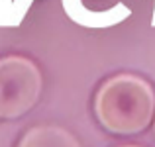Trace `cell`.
I'll list each match as a JSON object with an SVG mask.
<instances>
[{"label":"cell","instance_id":"cell-1","mask_svg":"<svg viewBox=\"0 0 155 147\" xmlns=\"http://www.w3.org/2000/svg\"><path fill=\"white\" fill-rule=\"evenodd\" d=\"M155 90L145 79L122 73L108 79L94 96V114L104 129L118 136L140 133L151 124Z\"/></svg>","mask_w":155,"mask_h":147},{"label":"cell","instance_id":"cell-3","mask_svg":"<svg viewBox=\"0 0 155 147\" xmlns=\"http://www.w3.org/2000/svg\"><path fill=\"white\" fill-rule=\"evenodd\" d=\"M18 147H81V143L59 126H35L24 133Z\"/></svg>","mask_w":155,"mask_h":147},{"label":"cell","instance_id":"cell-8","mask_svg":"<svg viewBox=\"0 0 155 147\" xmlns=\"http://www.w3.org/2000/svg\"><path fill=\"white\" fill-rule=\"evenodd\" d=\"M153 129H155V122H153Z\"/></svg>","mask_w":155,"mask_h":147},{"label":"cell","instance_id":"cell-7","mask_svg":"<svg viewBox=\"0 0 155 147\" xmlns=\"http://www.w3.org/2000/svg\"><path fill=\"white\" fill-rule=\"evenodd\" d=\"M153 26H155V18H153Z\"/></svg>","mask_w":155,"mask_h":147},{"label":"cell","instance_id":"cell-2","mask_svg":"<svg viewBox=\"0 0 155 147\" xmlns=\"http://www.w3.org/2000/svg\"><path fill=\"white\" fill-rule=\"evenodd\" d=\"M43 79L39 67L24 55L0 59V120H16L39 100Z\"/></svg>","mask_w":155,"mask_h":147},{"label":"cell","instance_id":"cell-4","mask_svg":"<svg viewBox=\"0 0 155 147\" xmlns=\"http://www.w3.org/2000/svg\"><path fill=\"white\" fill-rule=\"evenodd\" d=\"M35 0H0V28H16L24 22Z\"/></svg>","mask_w":155,"mask_h":147},{"label":"cell","instance_id":"cell-6","mask_svg":"<svg viewBox=\"0 0 155 147\" xmlns=\"http://www.w3.org/2000/svg\"><path fill=\"white\" fill-rule=\"evenodd\" d=\"M122 147H140V145H122Z\"/></svg>","mask_w":155,"mask_h":147},{"label":"cell","instance_id":"cell-5","mask_svg":"<svg viewBox=\"0 0 155 147\" xmlns=\"http://www.w3.org/2000/svg\"><path fill=\"white\" fill-rule=\"evenodd\" d=\"M83 2L84 0H63V8H65V12H67V16L71 20H75V16L79 14Z\"/></svg>","mask_w":155,"mask_h":147}]
</instances>
